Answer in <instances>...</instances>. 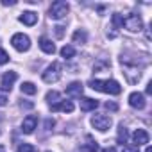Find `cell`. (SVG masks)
<instances>
[{
	"label": "cell",
	"instance_id": "cell-1",
	"mask_svg": "<svg viewBox=\"0 0 152 152\" xmlns=\"http://www.w3.org/2000/svg\"><path fill=\"white\" fill-rule=\"evenodd\" d=\"M90 86H91L93 90H97V91H102V93H109V95H118V93L122 91V86H120L116 81H113V79H109V81L91 79V81H90Z\"/></svg>",
	"mask_w": 152,
	"mask_h": 152
},
{
	"label": "cell",
	"instance_id": "cell-2",
	"mask_svg": "<svg viewBox=\"0 0 152 152\" xmlns=\"http://www.w3.org/2000/svg\"><path fill=\"white\" fill-rule=\"evenodd\" d=\"M68 11H70L68 2H64V0H56V2H52V6L48 9V15L54 20H61V18H64L68 15Z\"/></svg>",
	"mask_w": 152,
	"mask_h": 152
},
{
	"label": "cell",
	"instance_id": "cell-3",
	"mask_svg": "<svg viewBox=\"0 0 152 152\" xmlns=\"http://www.w3.org/2000/svg\"><path fill=\"white\" fill-rule=\"evenodd\" d=\"M61 73H63V66H61V63H52L45 72H43V81L45 83H48V84H52V83H57L59 79H61Z\"/></svg>",
	"mask_w": 152,
	"mask_h": 152
},
{
	"label": "cell",
	"instance_id": "cell-4",
	"mask_svg": "<svg viewBox=\"0 0 152 152\" xmlns=\"http://www.w3.org/2000/svg\"><path fill=\"white\" fill-rule=\"evenodd\" d=\"M11 45H13L18 52H27V50L31 48V38H29L27 34L18 32V34H15V36L11 38Z\"/></svg>",
	"mask_w": 152,
	"mask_h": 152
},
{
	"label": "cell",
	"instance_id": "cell-5",
	"mask_svg": "<svg viewBox=\"0 0 152 152\" xmlns=\"http://www.w3.org/2000/svg\"><path fill=\"white\" fill-rule=\"evenodd\" d=\"M122 27H125V29L131 31V32H138V31L143 29V22H141V18H140L138 15H127V16L124 18V25H122Z\"/></svg>",
	"mask_w": 152,
	"mask_h": 152
},
{
	"label": "cell",
	"instance_id": "cell-6",
	"mask_svg": "<svg viewBox=\"0 0 152 152\" xmlns=\"http://www.w3.org/2000/svg\"><path fill=\"white\" fill-rule=\"evenodd\" d=\"M91 125H93L97 131L106 132V131L111 127V118H109L107 115H93V118H91Z\"/></svg>",
	"mask_w": 152,
	"mask_h": 152
},
{
	"label": "cell",
	"instance_id": "cell-7",
	"mask_svg": "<svg viewBox=\"0 0 152 152\" xmlns=\"http://www.w3.org/2000/svg\"><path fill=\"white\" fill-rule=\"evenodd\" d=\"M18 79V73L16 72H6L4 75H2V90L4 91H11V88H13V84H15V81Z\"/></svg>",
	"mask_w": 152,
	"mask_h": 152
},
{
	"label": "cell",
	"instance_id": "cell-8",
	"mask_svg": "<svg viewBox=\"0 0 152 152\" xmlns=\"http://www.w3.org/2000/svg\"><path fill=\"white\" fill-rule=\"evenodd\" d=\"M36 125H38V116H36V115H29V116H25L23 122H22V131H23L25 134H31V132L36 129Z\"/></svg>",
	"mask_w": 152,
	"mask_h": 152
},
{
	"label": "cell",
	"instance_id": "cell-9",
	"mask_svg": "<svg viewBox=\"0 0 152 152\" xmlns=\"http://www.w3.org/2000/svg\"><path fill=\"white\" fill-rule=\"evenodd\" d=\"M129 104H131V107H134V109H143V107H145V97H143L141 93L134 91V93L129 95Z\"/></svg>",
	"mask_w": 152,
	"mask_h": 152
},
{
	"label": "cell",
	"instance_id": "cell-10",
	"mask_svg": "<svg viewBox=\"0 0 152 152\" xmlns=\"http://www.w3.org/2000/svg\"><path fill=\"white\" fill-rule=\"evenodd\" d=\"M132 141L136 145H147L148 143V132L145 129H136L132 134Z\"/></svg>",
	"mask_w": 152,
	"mask_h": 152
},
{
	"label": "cell",
	"instance_id": "cell-11",
	"mask_svg": "<svg viewBox=\"0 0 152 152\" xmlns=\"http://www.w3.org/2000/svg\"><path fill=\"white\" fill-rule=\"evenodd\" d=\"M66 93H68L70 97H81V95H83V84H81L79 81L70 83V84L66 86Z\"/></svg>",
	"mask_w": 152,
	"mask_h": 152
},
{
	"label": "cell",
	"instance_id": "cell-12",
	"mask_svg": "<svg viewBox=\"0 0 152 152\" xmlns=\"http://www.w3.org/2000/svg\"><path fill=\"white\" fill-rule=\"evenodd\" d=\"M20 22L25 23V25H34V23L38 22V15H36L34 11H25V13H22Z\"/></svg>",
	"mask_w": 152,
	"mask_h": 152
},
{
	"label": "cell",
	"instance_id": "cell-13",
	"mask_svg": "<svg viewBox=\"0 0 152 152\" xmlns=\"http://www.w3.org/2000/svg\"><path fill=\"white\" fill-rule=\"evenodd\" d=\"M39 48H41L45 54H54V52H56V45H54L48 38H45V36L39 38Z\"/></svg>",
	"mask_w": 152,
	"mask_h": 152
},
{
	"label": "cell",
	"instance_id": "cell-14",
	"mask_svg": "<svg viewBox=\"0 0 152 152\" xmlns=\"http://www.w3.org/2000/svg\"><path fill=\"white\" fill-rule=\"evenodd\" d=\"M52 111H64V113H72L73 111V104L70 100H64V102H57L54 106H50Z\"/></svg>",
	"mask_w": 152,
	"mask_h": 152
},
{
	"label": "cell",
	"instance_id": "cell-15",
	"mask_svg": "<svg viewBox=\"0 0 152 152\" xmlns=\"http://www.w3.org/2000/svg\"><path fill=\"white\" fill-rule=\"evenodd\" d=\"M97 106H99V100H95V99H88V97L81 99V109L83 111H93Z\"/></svg>",
	"mask_w": 152,
	"mask_h": 152
},
{
	"label": "cell",
	"instance_id": "cell-16",
	"mask_svg": "<svg viewBox=\"0 0 152 152\" xmlns=\"http://www.w3.org/2000/svg\"><path fill=\"white\" fill-rule=\"evenodd\" d=\"M20 90H22V93H25V95H36V91H38V88H36L32 83H22Z\"/></svg>",
	"mask_w": 152,
	"mask_h": 152
},
{
	"label": "cell",
	"instance_id": "cell-17",
	"mask_svg": "<svg viewBox=\"0 0 152 152\" xmlns=\"http://www.w3.org/2000/svg\"><path fill=\"white\" fill-rule=\"evenodd\" d=\"M81 152H99V145H97V141H93L91 138H88V143L81 147Z\"/></svg>",
	"mask_w": 152,
	"mask_h": 152
},
{
	"label": "cell",
	"instance_id": "cell-18",
	"mask_svg": "<svg viewBox=\"0 0 152 152\" xmlns=\"http://www.w3.org/2000/svg\"><path fill=\"white\" fill-rule=\"evenodd\" d=\"M73 41L75 43H86L88 41V34H86V31H75L73 32Z\"/></svg>",
	"mask_w": 152,
	"mask_h": 152
},
{
	"label": "cell",
	"instance_id": "cell-19",
	"mask_svg": "<svg viewBox=\"0 0 152 152\" xmlns=\"http://www.w3.org/2000/svg\"><path fill=\"white\" fill-rule=\"evenodd\" d=\"M61 56H63L64 59H72V57L75 56V48H73L72 45H64V47L61 48Z\"/></svg>",
	"mask_w": 152,
	"mask_h": 152
},
{
	"label": "cell",
	"instance_id": "cell-20",
	"mask_svg": "<svg viewBox=\"0 0 152 152\" xmlns=\"http://www.w3.org/2000/svg\"><path fill=\"white\" fill-rule=\"evenodd\" d=\"M47 102H48V106H54V104L61 102V95L57 91H48L47 93Z\"/></svg>",
	"mask_w": 152,
	"mask_h": 152
},
{
	"label": "cell",
	"instance_id": "cell-21",
	"mask_svg": "<svg viewBox=\"0 0 152 152\" xmlns=\"http://www.w3.org/2000/svg\"><path fill=\"white\" fill-rule=\"evenodd\" d=\"M127 138H129V134H127V129H125L124 125H120V129H118V143H120V145L127 143Z\"/></svg>",
	"mask_w": 152,
	"mask_h": 152
},
{
	"label": "cell",
	"instance_id": "cell-22",
	"mask_svg": "<svg viewBox=\"0 0 152 152\" xmlns=\"http://www.w3.org/2000/svg\"><path fill=\"white\" fill-rule=\"evenodd\" d=\"M111 22H113V27H115V29H120V27L124 25V16H122V15H113Z\"/></svg>",
	"mask_w": 152,
	"mask_h": 152
},
{
	"label": "cell",
	"instance_id": "cell-23",
	"mask_svg": "<svg viewBox=\"0 0 152 152\" xmlns=\"http://www.w3.org/2000/svg\"><path fill=\"white\" fill-rule=\"evenodd\" d=\"M16 152H36V148H34L32 145H29V143H22V145L16 148Z\"/></svg>",
	"mask_w": 152,
	"mask_h": 152
},
{
	"label": "cell",
	"instance_id": "cell-24",
	"mask_svg": "<svg viewBox=\"0 0 152 152\" xmlns=\"http://www.w3.org/2000/svg\"><path fill=\"white\" fill-rule=\"evenodd\" d=\"M7 61H9V54L4 48H0V64H6Z\"/></svg>",
	"mask_w": 152,
	"mask_h": 152
},
{
	"label": "cell",
	"instance_id": "cell-25",
	"mask_svg": "<svg viewBox=\"0 0 152 152\" xmlns=\"http://www.w3.org/2000/svg\"><path fill=\"white\" fill-rule=\"evenodd\" d=\"M56 29V36L57 38H63V34H64V27L63 25H57V27H54Z\"/></svg>",
	"mask_w": 152,
	"mask_h": 152
},
{
	"label": "cell",
	"instance_id": "cell-26",
	"mask_svg": "<svg viewBox=\"0 0 152 152\" xmlns=\"http://www.w3.org/2000/svg\"><path fill=\"white\" fill-rule=\"evenodd\" d=\"M106 109H109V111H116V109H118V104H115V102H106Z\"/></svg>",
	"mask_w": 152,
	"mask_h": 152
},
{
	"label": "cell",
	"instance_id": "cell-27",
	"mask_svg": "<svg viewBox=\"0 0 152 152\" xmlns=\"http://www.w3.org/2000/svg\"><path fill=\"white\" fill-rule=\"evenodd\" d=\"M34 104L32 102H22V109H32Z\"/></svg>",
	"mask_w": 152,
	"mask_h": 152
},
{
	"label": "cell",
	"instance_id": "cell-28",
	"mask_svg": "<svg viewBox=\"0 0 152 152\" xmlns=\"http://www.w3.org/2000/svg\"><path fill=\"white\" fill-rule=\"evenodd\" d=\"M122 152H140V150H138V147H124Z\"/></svg>",
	"mask_w": 152,
	"mask_h": 152
},
{
	"label": "cell",
	"instance_id": "cell-29",
	"mask_svg": "<svg viewBox=\"0 0 152 152\" xmlns=\"http://www.w3.org/2000/svg\"><path fill=\"white\" fill-rule=\"evenodd\" d=\"M6 104H7V97L0 93V106H6Z\"/></svg>",
	"mask_w": 152,
	"mask_h": 152
},
{
	"label": "cell",
	"instance_id": "cell-30",
	"mask_svg": "<svg viewBox=\"0 0 152 152\" xmlns=\"http://www.w3.org/2000/svg\"><path fill=\"white\" fill-rule=\"evenodd\" d=\"M16 2H15V0H4V2H2V6H15Z\"/></svg>",
	"mask_w": 152,
	"mask_h": 152
},
{
	"label": "cell",
	"instance_id": "cell-31",
	"mask_svg": "<svg viewBox=\"0 0 152 152\" xmlns=\"http://www.w3.org/2000/svg\"><path fill=\"white\" fill-rule=\"evenodd\" d=\"M54 124H56V122L48 118V120H47V124H45V127H47V129H50V127H54Z\"/></svg>",
	"mask_w": 152,
	"mask_h": 152
},
{
	"label": "cell",
	"instance_id": "cell-32",
	"mask_svg": "<svg viewBox=\"0 0 152 152\" xmlns=\"http://www.w3.org/2000/svg\"><path fill=\"white\" fill-rule=\"evenodd\" d=\"M102 152H116V148H115V147H106Z\"/></svg>",
	"mask_w": 152,
	"mask_h": 152
},
{
	"label": "cell",
	"instance_id": "cell-33",
	"mask_svg": "<svg viewBox=\"0 0 152 152\" xmlns=\"http://www.w3.org/2000/svg\"><path fill=\"white\" fill-rule=\"evenodd\" d=\"M147 93H148V95L152 93V83H148V84H147Z\"/></svg>",
	"mask_w": 152,
	"mask_h": 152
},
{
	"label": "cell",
	"instance_id": "cell-34",
	"mask_svg": "<svg viewBox=\"0 0 152 152\" xmlns=\"http://www.w3.org/2000/svg\"><path fill=\"white\" fill-rule=\"evenodd\" d=\"M145 152H152V147H147V150Z\"/></svg>",
	"mask_w": 152,
	"mask_h": 152
},
{
	"label": "cell",
	"instance_id": "cell-35",
	"mask_svg": "<svg viewBox=\"0 0 152 152\" xmlns=\"http://www.w3.org/2000/svg\"><path fill=\"white\" fill-rule=\"evenodd\" d=\"M0 152H4V147H2V145H0Z\"/></svg>",
	"mask_w": 152,
	"mask_h": 152
}]
</instances>
